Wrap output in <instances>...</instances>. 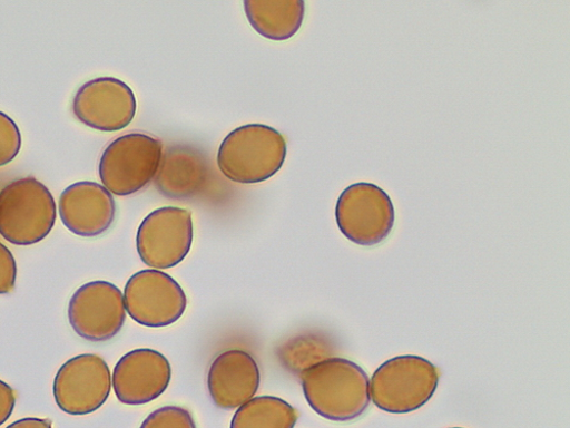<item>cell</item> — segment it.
Returning <instances> with one entry per match:
<instances>
[{
  "label": "cell",
  "mask_w": 570,
  "mask_h": 428,
  "mask_svg": "<svg viewBox=\"0 0 570 428\" xmlns=\"http://www.w3.org/2000/svg\"><path fill=\"white\" fill-rule=\"evenodd\" d=\"M304 396L311 408L332 421H352L370 407V378L362 367L344 358H330L302 373Z\"/></svg>",
  "instance_id": "6da1fadb"
},
{
  "label": "cell",
  "mask_w": 570,
  "mask_h": 428,
  "mask_svg": "<svg viewBox=\"0 0 570 428\" xmlns=\"http://www.w3.org/2000/svg\"><path fill=\"white\" fill-rule=\"evenodd\" d=\"M287 158V142L273 127L245 125L222 142L217 164L228 179L256 184L273 177Z\"/></svg>",
  "instance_id": "7a4b0ae2"
},
{
  "label": "cell",
  "mask_w": 570,
  "mask_h": 428,
  "mask_svg": "<svg viewBox=\"0 0 570 428\" xmlns=\"http://www.w3.org/2000/svg\"><path fill=\"white\" fill-rule=\"evenodd\" d=\"M439 383L440 370L431 361L417 356L395 357L374 371L371 400L380 410L410 414L431 401Z\"/></svg>",
  "instance_id": "3957f363"
},
{
  "label": "cell",
  "mask_w": 570,
  "mask_h": 428,
  "mask_svg": "<svg viewBox=\"0 0 570 428\" xmlns=\"http://www.w3.org/2000/svg\"><path fill=\"white\" fill-rule=\"evenodd\" d=\"M57 222L50 189L35 177L17 179L0 192V234L17 246L45 240Z\"/></svg>",
  "instance_id": "277c9868"
},
{
  "label": "cell",
  "mask_w": 570,
  "mask_h": 428,
  "mask_svg": "<svg viewBox=\"0 0 570 428\" xmlns=\"http://www.w3.org/2000/svg\"><path fill=\"white\" fill-rule=\"evenodd\" d=\"M163 154L161 140L150 134L121 135L104 152L99 165L101 182L112 195L137 194L156 177Z\"/></svg>",
  "instance_id": "5b68a950"
},
{
  "label": "cell",
  "mask_w": 570,
  "mask_h": 428,
  "mask_svg": "<svg viewBox=\"0 0 570 428\" xmlns=\"http://www.w3.org/2000/svg\"><path fill=\"white\" fill-rule=\"evenodd\" d=\"M336 221L348 241L372 247L386 241L393 231L395 208L382 187L360 182L344 189L337 202Z\"/></svg>",
  "instance_id": "8992f818"
},
{
  "label": "cell",
  "mask_w": 570,
  "mask_h": 428,
  "mask_svg": "<svg viewBox=\"0 0 570 428\" xmlns=\"http://www.w3.org/2000/svg\"><path fill=\"white\" fill-rule=\"evenodd\" d=\"M193 244V215L177 207H163L153 212L140 223L136 235L140 260L156 270L170 269L181 263Z\"/></svg>",
  "instance_id": "52a82bcc"
},
{
  "label": "cell",
  "mask_w": 570,
  "mask_h": 428,
  "mask_svg": "<svg viewBox=\"0 0 570 428\" xmlns=\"http://www.w3.org/2000/svg\"><path fill=\"white\" fill-rule=\"evenodd\" d=\"M124 294L111 282L91 281L81 285L69 302V322L76 334L94 342L116 338L126 321Z\"/></svg>",
  "instance_id": "ba28073f"
},
{
  "label": "cell",
  "mask_w": 570,
  "mask_h": 428,
  "mask_svg": "<svg viewBox=\"0 0 570 428\" xmlns=\"http://www.w3.org/2000/svg\"><path fill=\"white\" fill-rule=\"evenodd\" d=\"M126 311L137 323L163 328L178 321L187 307L179 283L169 274L142 270L128 280L124 293Z\"/></svg>",
  "instance_id": "9c48e42d"
},
{
  "label": "cell",
  "mask_w": 570,
  "mask_h": 428,
  "mask_svg": "<svg viewBox=\"0 0 570 428\" xmlns=\"http://www.w3.org/2000/svg\"><path fill=\"white\" fill-rule=\"evenodd\" d=\"M112 374L106 360L97 354H81L58 371L53 393L58 407L72 416L99 410L109 399Z\"/></svg>",
  "instance_id": "30bf717a"
},
{
  "label": "cell",
  "mask_w": 570,
  "mask_h": 428,
  "mask_svg": "<svg viewBox=\"0 0 570 428\" xmlns=\"http://www.w3.org/2000/svg\"><path fill=\"white\" fill-rule=\"evenodd\" d=\"M137 104L131 88L122 80L101 77L83 84L72 104L75 117L87 127L117 132L135 118Z\"/></svg>",
  "instance_id": "8fae6325"
},
{
  "label": "cell",
  "mask_w": 570,
  "mask_h": 428,
  "mask_svg": "<svg viewBox=\"0 0 570 428\" xmlns=\"http://www.w3.org/2000/svg\"><path fill=\"white\" fill-rule=\"evenodd\" d=\"M170 380L171 367L164 354L151 349H138L118 361L112 387L121 403L141 406L161 397Z\"/></svg>",
  "instance_id": "7c38bea8"
},
{
  "label": "cell",
  "mask_w": 570,
  "mask_h": 428,
  "mask_svg": "<svg viewBox=\"0 0 570 428\" xmlns=\"http://www.w3.org/2000/svg\"><path fill=\"white\" fill-rule=\"evenodd\" d=\"M116 201L98 183L83 181L68 186L59 202L65 226L79 236L94 237L106 233L116 220Z\"/></svg>",
  "instance_id": "4fadbf2b"
},
{
  "label": "cell",
  "mask_w": 570,
  "mask_h": 428,
  "mask_svg": "<svg viewBox=\"0 0 570 428\" xmlns=\"http://www.w3.org/2000/svg\"><path fill=\"white\" fill-rule=\"evenodd\" d=\"M207 386L216 407L224 410L240 408L258 392L259 367L248 352L228 350L212 363Z\"/></svg>",
  "instance_id": "5bb4252c"
},
{
  "label": "cell",
  "mask_w": 570,
  "mask_h": 428,
  "mask_svg": "<svg viewBox=\"0 0 570 428\" xmlns=\"http://www.w3.org/2000/svg\"><path fill=\"white\" fill-rule=\"evenodd\" d=\"M208 174L207 158L199 149L187 145L170 146L163 154L155 185L169 200H189L203 192Z\"/></svg>",
  "instance_id": "9a60e30c"
},
{
  "label": "cell",
  "mask_w": 570,
  "mask_h": 428,
  "mask_svg": "<svg viewBox=\"0 0 570 428\" xmlns=\"http://www.w3.org/2000/svg\"><path fill=\"white\" fill-rule=\"evenodd\" d=\"M244 6L252 27L271 40H288L304 23L303 0H246Z\"/></svg>",
  "instance_id": "2e32d148"
},
{
  "label": "cell",
  "mask_w": 570,
  "mask_h": 428,
  "mask_svg": "<svg viewBox=\"0 0 570 428\" xmlns=\"http://www.w3.org/2000/svg\"><path fill=\"white\" fill-rule=\"evenodd\" d=\"M299 412L276 397H257L234 414L230 428H295Z\"/></svg>",
  "instance_id": "e0dca14e"
},
{
  "label": "cell",
  "mask_w": 570,
  "mask_h": 428,
  "mask_svg": "<svg viewBox=\"0 0 570 428\" xmlns=\"http://www.w3.org/2000/svg\"><path fill=\"white\" fill-rule=\"evenodd\" d=\"M139 428H197V425L188 410L166 406L150 414Z\"/></svg>",
  "instance_id": "ac0fdd59"
},
{
  "label": "cell",
  "mask_w": 570,
  "mask_h": 428,
  "mask_svg": "<svg viewBox=\"0 0 570 428\" xmlns=\"http://www.w3.org/2000/svg\"><path fill=\"white\" fill-rule=\"evenodd\" d=\"M22 136L16 121L0 111V167L12 163L21 152Z\"/></svg>",
  "instance_id": "d6986e66"
},
{
  "label": "cell",
  "mask_w": 570,
  "mask_h": 428,
  "mask_svg": "<svg viewBox=\"0 0 570 428\" xmlns=\"http://www.w3.org/2000/svg\"><path fill=\"white\" fill-rule=\"evenodd\" d=\"M18 275L17 261L12 252L0 243V295L13 292Z\"/></svg>",
  "instance_id": "ffe728a7"
},
{
  "label": "cell",
  "mask_w": 570,
  "mask_h": 428,
  "mask_svg": "<svg viewBox=\"0 0 570 428\" xmlns=\"http://www.w3.org/2000/svg\"><path fill=\"white\" fill-rule=\"evenodd\" d=\"M17 403L14 390L3 380H0V426L12 416Z\"/></svg>",
  "instance_id": "44dd1931"
},
{
  "label": "cell",
  "mask_w": 570,
  "mask_h": 428,
  "mask_svg": "<svg viewBox=\"0 0 570 428\" xmlns=\"http://www.w3.org/2000/svg\"><path fill=\"white\" fill-rule=\"evenodd\" d=\"M7 428H53L50 419L23 418L9 425Z\"/></svg>",
  "instance_id": "7402d4cb"
},
{
  "label": "cell",
  "mask_w": 570,
  "mask_h": 428,
  "mask_svg": "<svg viewBox=\"0 0 570 428\" xmlns=\"http://www.w3.org/2000/svg\"><path fill=\"white\" fill-rule=\"evenodd\" d=\"M452 428H462V427H452Z\"/></svg>",
  "instance_id": "603a6c76"
}]
</instances>
